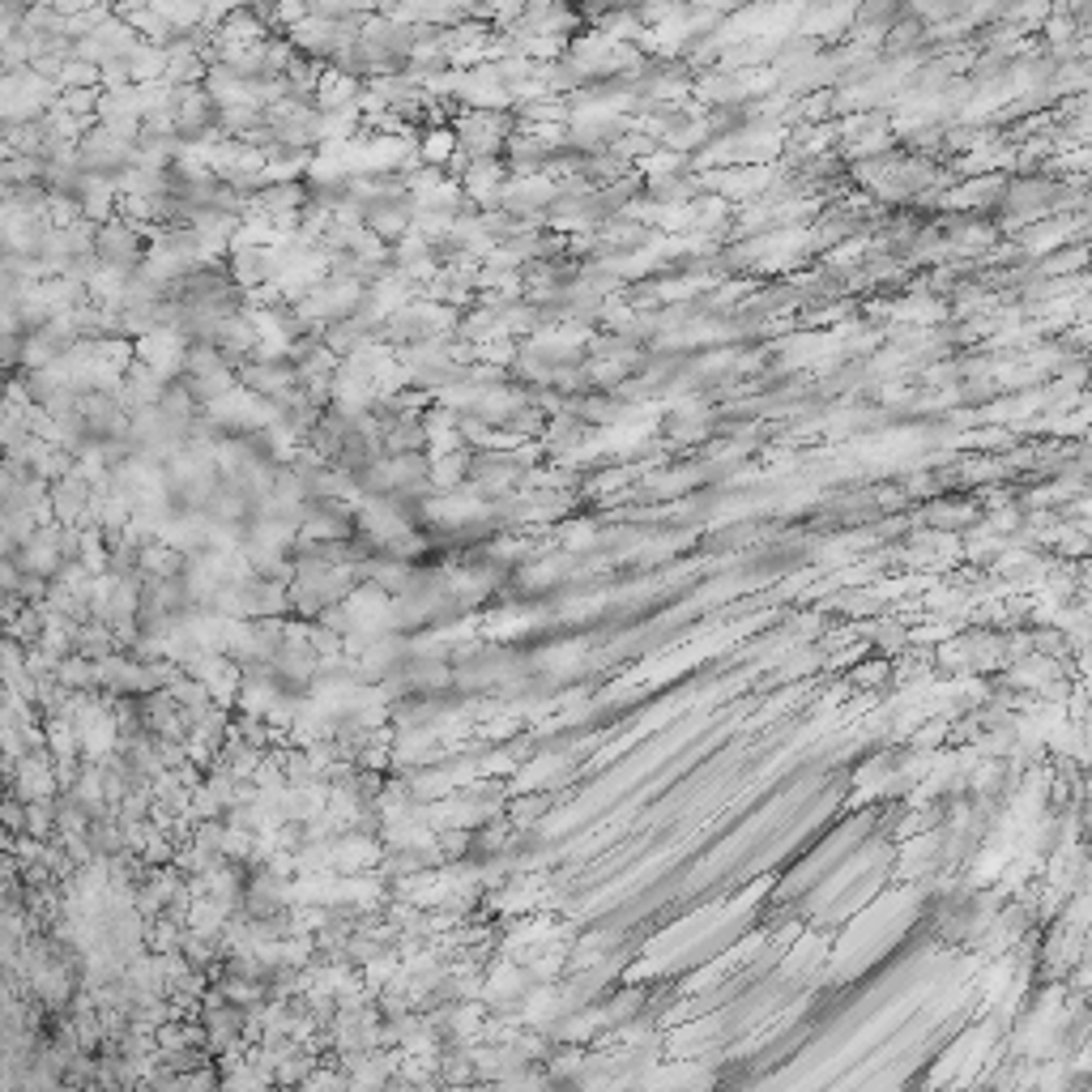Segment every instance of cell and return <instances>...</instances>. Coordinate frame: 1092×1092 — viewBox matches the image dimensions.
Returning <instances> with one entry per match:
<instances>
[{"label": "cell", "mask_w": 1092, "mask_h": 1092, "mask_svg": "<svg viewBox=\"0 0 1092 1092\" xmlns=\"http://www.w3.org/2000/svg\"><path fill=\"white\" fill-rule=\"evenodd\" d=\"M43 171H48L43 159H17V154H9V159L0 163V184H5L9 192L26 188V184H43Z\"/></svg>", "instance_id": "obj_4"}, {"label": "cell", "mask_w": 1092, "mask_h": 1092, "mask_svg": "<svg viewBox=\"0 0 1092 1092\" xmlns=\"http://www.w3.org/2000/svg\"><path fill=\"white\" fill-rule=\"evenodd\" d=\"M95 261L103 265V270H116V274L137 270L141 239H137V231H132V222L111 218V222H103V227H95Z\"/></svg>", "instance_id": "obj_1"}, {"label": "cell", "mask_w": 1092, "mask_h": 1092, "mask_svg": "<svg viewBox=\"0 0 1092 1092\" xmlns=\"http://www.w3.org/2000/svg\"><path fill=\"white\" fill-rule=\"evenodd\" d=\"M91 500H95V482L77 474H64L56 482H48V504H52V521L56 525H81V517L91 512Z\"/></svg>", "instance_id": "obj_2"}, {"label": "cell", "mask_w": 1092, "mask_h": 1092, "mask_svg": "<svg viewBox=\"0 0 1092 1092\" xmlns=\"http://www.w3.org/2000/svg\"><path fill=\"white\" fill-rule=\"evenodd\" d=\"M17 581H21V572H17V564H13V560H0V597H13V589H17Z\"/></svg>", "instance_id": "obj_8"}, {"label": "cell", "mask_w": 1092, "mask_h": 1092, "mask_svg": "<svg viewBox=\"0 0 1092 1092\" xmlns=\"http://www.w3.org/2000/svg\"><path fill=\"white\" fill-rule=\"evenodd\" d=\"M56 85L60 91H95L99 85V69L95 64H85V60H64V69H60V77H56Z\"/></svg>", "instance_id": "obj_5"}, {"label": "cell", "mask_w": 1092, "mask_h": 1092, "mask_svg": "<svg viewBox=\"0 0 1092 1092\" xmlns=\"http://www.w3.org/2000/svg\"><path fill=\"white\" fill-rule=\"evenodd\" d=\"M265 274H270V256L256 252V248H239L235 252V278L239 282H261Z\"/></svg>", "instance_id": "obj_6"}, {"label": "cell", "mask_w": 1092, "mask_h": 1092, "mask_svg": "<svg viewBox=\"0 0 1092 1092\" xmlns=\"http://www.w3.org/2000/svg\"><path fill=\"white\" fill-rule=\"evenodd\" d=\"M13 564H17V572H26V576H43V581H52L56 568H60V551H56V521H52V525H43V529H35L31 538L17 547Z\"/></svg>", "instance_id": "obj_3"}, {"label": "cell", "mask_w": 1092, "mask_h": 1092, "mask_svg": "<svg viewBox=\"0 0 1092 1092\" xmlns=\"http://www.w3.org/2000/svg\"><path fill=\"white\" fill-rule=\"evenodd\" d=\"M21 350L26 333H0V371H21Z\"/></svg>", "instance_id": "obj_7"}]
</instances>
